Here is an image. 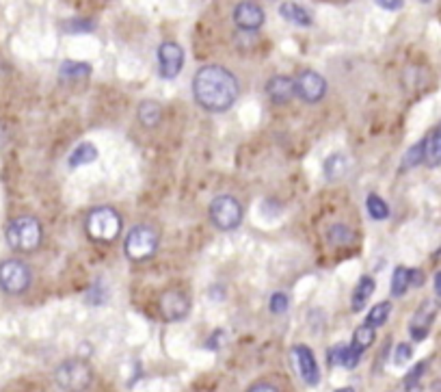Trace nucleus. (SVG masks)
Masks as SVG:
<instances>
[{
	"label": "nucleus",
	"instance_id": "obj_32",
	"mask_svg": "<svg viewBox=\"0 0 441 392\" xmlns=\"http://www.w3.org/2000/svg\"><path fill=\"white\" fill-rule=\"evenodd\" d=\"M247 392H279V388H275L273 384H255Z\"/></svg>",
	"mask_w": 441,
	"mask_h": 392
},
{
	"label": "nucleus",
	"instance_id": "obj_9",
	"mask_svg": "<svg viewBox=\"0 0 441 392\" xmlns=\"http://www.w3.org/2000/svg\"><path fill=\"white\" fill-rule=\"evenodd\" d=\"M292 360H294V367H297L301 379L307 386H318L320 369H318V362H316L314 351H311L309 347H305V345H297L292 349Z\"/></svg>",
	"mask_w": 441,
	"mask_h": 392
},
{
	"label": "nucleus",
	"instance_id": "obj_7",
	"mask_svg": "<svg viewBox=\"0 0 441 392\" xmlns=\"http://www.w3.org/2000/svg\"><path fill=\"white\" fill-rule=\"evenodd\" d=\"M210 219L223 232L236 230L243 221V206L236 197L219 195L210 202Z\"/></svg>",
	"mask_w": 441,
	"mask_h": 392
},
{
	"label": "nucleus",
	"instance_id": "obj_27",
	"mask_svg": "<svg viewBox=\"0 0 441 392\" xmlns=\"http://www.w3.org/2000/svg\"><path fill=\"white\" fill-rule=\"evenodd\" d=\"M329 241H331L333 245H351V243L355 241V232L348 230V228L342 226V223H335V226L329 228Z\"/></svg>",
	"mask_w": 441,
	"mask_h": 392
},
{
	"label": "nucleus",
	"instance_id": "obj_13",
	"mask_svg": "<svg viewBox=\"0 0 441 392\" xmlns=\"http://www.w3.org/2000/svg\"><path fill=\"white\" fill-rule=\"evenodd\" d=\"M233 22L243 31H257L264 24V11L255 3H240L233 9Z\"/></svg>",
	"mask_w": 441,
	"mask_h": 392
},
{
	"label": "nucleus",
	"instance_id": "obj_16",
	"mask_svg": "<svg viewBox=\"0 0 441 392\" xmlns=\"http://www.w3.org/2000/svg\"><path fill=\"white\" fill-rule=\"evenodd\" d=\"M361 351H357L353 345H335L331 349V362L337 364V367H344V369H355L359 364Z\"/></svg>",
	"mask_w": 441,
	"mask_h": 392
},
{
	"label": "nucleus",
	"instance_id": "obj_23",
	"mask_svg": "<svg viewBox=\"0 0 441 392\" xmlns=\"http://www.w3.org/2000/svg\"><path fill=\"white\" fill-rule=\"evenodd\" d=\"M374 338H376V332H374V327H370V325H359L357 329H355V334H353V347L357 349V351H366L372 343H374Z\"/></svg>",
	"mask_w": 441,
	"mask_h": 392
},
{
	"label": "nucleus",
	"instance_id": "obj_20",
	"mask_svg": "<svg viewBox=\"0 0 441 392\" xmlns=\"http://www.w3.org/2000/svg\"><path fill=\"white\" fill-rule=\"evenodd\" d=\"M348 167H351V163H348V159L344 154H333L325 161V178L331 180V182L340 180L342 176H346Z\"/></svg>",
	"mask_w": 441,
	"mask_h": 392
},
{
	"label": "nucleus",
	"instance_id": "obj_35",
	"mask_svg": "<svg viewBox=\"0 0 441 392\" xmlns=\"http://www.w3.org/2000/svg\"><path fill=\"white\" fill-rule=\"evenodd\" d=\"M435 291H437V295L441 297V271L435 275Z\"/></svg>",
	"mask_w": 441,
	"mask_h": 392
},
{
	"label": "nucleus",
	"instance_id": "obj_19",
	"mask_svg": "<svg viewBox=\"0 0 441 392\" xmlns=\"http://www.w3.org/2000/svg\"><path fill=\"white\" fill-rule=\"evenodd\" d=\"M374 293V280L370 275H363L357 286H355V293H353V310L359 312L363 306H366V301L372 297Z\"/></svg>",
	"mask_w": 441,
	"mask_h": 392
},
{
	"label": "nucleus",
	"instance_id": "obj_31",
	"mask_svg": "<svg viewBox=\"0 0 441 392\" xmlns=\"http://www.w3.org/2000/svg\"><path fill=\"white\" fill-rule=\"evenodd\" d=\"M411 355H413V349H411V345H407V343H400V345L396 347L394 360H396V364H407V362L411 360Z\"/></svg>",
	"mask_w": 441,
	"mask_h": 392
},
{
	"label": "nucleus",
	"instance_id": "obj_25",
	"mask_svg": "<svg viewBox=\"0 0 441 392\" xmlns=\"http://www.w3.org/2000/svg\"><path fill=\"white\" fill-rule=\"evenodd\" d=\"M389 312H392V303H389V301L376 303V306L368 312L366 325H370V327H381V325L389 319Z\"/></svg>",
	"mask_w": 441,
	"mask_h": 392
},
{
	"label": "nucleus",
	"instance_id": "obj_34",
	"mask_svg": "<svg viewBox=\"0 0 441 392\" xmlns=\"http://www.w3.org/2000/svg\"><path fill=\"white\" fill-rule=\"evenodd\" d=\"M379 7L381 9H387V11H396V9L402 7V3H379Z\"/></svg>",
	"mask_w": 441,
	"mask_h": 392
},
{
	"label": "nucleus",
	"instance_id": "obj_17",
	"mask_svg": "<svg viewBox=\"0 0 441 392\" xmlns=\"http://www.w3.org/2000/svg\"><path fill=\"white\" fill-rule=\"evenodd\" d=\"M137 115H139L141 126H145V128H156V126L161 124V119H163V107H161L158 102H154V100H145V102L139 104Z\"/></svg>",
	"mask_w": 441,
	"mask_h": 392
},
{
	"label": "nucleus",
	"instance_id": "obj_22",
	"mask_svg": "<svg viewBox=\"0 0 441 392\" xmlns=\"http://www.w3.org/2000/svg\"><path fill=\"white\" fill-rule=\"evenodd\" d=\"M61 78L65 81H83L91 74V65L89 63H81V61H65L61 65Z\"/></svg>",
	"mask_w": 441,
	"mask_h": 392
},
{
	"label": "nucleus",
	"instance_id": "obj_11",
	"mask_svg": "<svg viewBox=\"0 0 441 392\" xmlns=\"http://www.w3.org/2000/svg\"><path fill=\"white\" fill-rule=\"evenodd\" d=\"M158 63L163 78H175L184 65V50H182L175 41H165L158 48Z\"/></svg>",
	"mask_w": 441,
	"mask_h": 392
},
{
	"label": "nucleus",
	"instance_id": "obj_18",
	"mask_svg": "<svg viewBox=\"0 0 441 392\" xmlns=\"http://www.w3.org/2000/svg\"><path fill=\"white\" fill-rule=\"evenodd\" d=\"M97 159V148L93 143H81L78 145L72 154H69V159H67V165L72 169L76 167H83V165H89Z\"/></svg>",
	"mask_w": 441,
	"mask_h": 392
},
{
	"label": "nucleus",
	"instance_id": "obj_33",
	"mask_svg": "<svg viewBox=\"0 0 441 392\" xmlns=\"http://www.w3.org/2000/svg\"><path fill=\"white\" fill-rule=\"evenodd\" d=\"M422 282H424V275H422V271L413 269V271H411V284H422Z\"/></svg>",
	"mask_w": 441,
	"mask_h": 392
},
{
	"label": "nucleus",
	"instance_id": "obj_29",
	"mask_svg": "<svg viewBox=\"0 0 441 392\" xmlns=\"http://www.w3.org/2000/svg\"><path fill=\"white\" fill-rule=\"evenodd\" d=\"M288 306H290V299L285 293H275L269 301V308H271L273 315H283V312L288 310Z\"/></svg>",
	"mask_w": 441,
	"mask_h": 392
},
{
	"label": "nucleus",
	"instance_id": "obj_28",
	"mask_svg": "<svg viewBox=\"0 0 441 392\" xmlns=\"http://www.w3.org/2000/svg\"><path fill=\"white\" fill-rule=\"evenodd\" d=\"M422 161H424V141L415 143V145L405 154V159H402V169L415 167V165H420Z\"/></svg>",
	"mask_w": 441,
	"mask_h": 392
},
{
	"label": "nucleus",
	"instance_id": "obj_37",
	"mask_svg": "<svg viewBox=\"0 0 441 392\" xmlns=\"http://www.w3.org/2000/svg\"><path fill=\"white\" fill-rule=\"evenodd\" d=\"M400 392H405V390H400Z\"/></svg>",
	"mask_w": 441,
	"mask_h": 392
},
{
	"label": "nucleus",
	"instance_id": "obj_15",
	"mask_svg": "<svg viewBox=\"0 0 441 392\" xmlns=\"http://www.w3.org/2000/svg\"><path fill=\"white\" fill-rule=\"evenodd\" d=\"M424 163L430 167L441 165V122L435 126L433 133L424 139Z\"/></svg>",
	"mask_w": 441,
	"mask_h": 392
},
{
	"label": "nucleus",
	"instance_id": "obj_21",
	"mask_svg": "<svg viewBox=\"0 0 441 392\" xmlns=\"http://www.w3.org/2000/svg\"><path fill=\"white\" fill-rule=\"evenodd\" d=\"M279 13L283 15V20H288V22H292V24H297V26H309V24H311L309 11L303 9V7L297 5V3H283V5L279 7Z\"/></svg>",
	"mask_w": 441,
	"mask_h": 392
},
{
	"label": "nucleus",
	"instance_id": "obj_2",
	"mask_svg": "<svg viewBox=\"0 0 441 392\" xmlns=\"http://www.w3.org/2000/svg\"><path fill=\"white\" fill-rule=\"evenodd\" d=\"M5 234H7L9 247L15 249V251H22V254L35 251L41 245V239H43V230H41L39 219L29 217V215L15 217L13 221H9Z\"/></svg>",
	"mask_w": 441,
	"mask_h": 392
},
{
	"label": "nucleus",
	"instance_id": "obj_26",
	"mask_svg": "<svg viewBox=\"0 0 441 392\" xmlns=\"http://www.w3.org/2000/svg\"><path fill=\"white\" fill-rule=\"evenodd\" d=\"M366 206H368V213H370V217H372V219H376V221H383V219H387V217H389V206H387V204H385V200H383V197H379L376 193H370V195H368Z\"/></svg>",
	"mask_w": 441,
	"mask_h": 392
},
{
	"label": "nucleus",
	"instance_id": "obj_30",
	"mask_svg": "<svg viewBox=\"0 0 441 392\" xmlns=\"http://www.w3.org/2000/svg\"><path fill=\"white\" fill-rule=\"evenodd\" d=\"M65 29L72 33V35H78V33H85V31H91L93 29V22H83V20H76V22H67Z\"/></svg>",
	"mask_w": 441,
	"mask_h": 392
},
{
	"label": "nucleus",
	"instance_id": "obj_12",
	"mask_svg": "<svg viewBox=\"0 0 441 392\" xmlns=\"http://www.w3.org/2000/svg\"><path fill=\"white\" fill-rule=\"evenodd\" d=\"M435 317H437L435 301H424L418 308V312L413 315L411 325H409V334H411L413 341H424V338L428 336V332H430V325H433Z\"/></svg>",
	"mask_w": 441,
	"mask_h": 392
},
{
	"label": "nucleus",
	"instance_id": "obj_5",
	"mask_svg": "<svg viewBox=\"0 0 441 392\" xmlns=\"http://www.w3.org/2000/svg\"><path fill=\"white\" fill-rule=\"evenodd\" d=\"M57 384L65 392H83L93 381V371L85 360H65L55 373Z\"/></svg>",
	"mask_w": 441,
	"mask_h": 392
},
{
	"label": "nucleus",
	"instance_id": "obj_14",
	"mask_svg": "<svg viewBox=\"0 0 441 392\" xmlns=\"http://www.w3.org/2000/svg\"><path fill=\"white\" fill-rule=\"evenodd\" d=\"M266 93L273 102L285 104L297 96V85L288 76H273L269 81V85H266Z\"/></svg>",
	"mask_w": 441,
	"mask_h": 392
},
{
	"label": "nucleus",
	"instance_id": "obj_8",
	"mask_svg": "<svg viewBox=\"0 0 441 392\" xmlns=\"http://www.w3.org/2000/svg\"><path fill=\"white\" fill-rule=\"evenodd\" d=\"M294 85H297L299 98L305 100V102H309V104L320 102L325 98V93H327V81H325V78L318 72H311V70L301 72L299 78L294 81Z\"/></svg>",
	"mask_w": 441,
	"mask_h": 392
},
{
	"label": "nucleus",
	"instance_id": "obj_36",
	"mask_svg": "<svg viewBox=\"0 0 441 392\" xmlns=\"http://www.w3.org/2000/svg\"><path fill=\"white\" fill-rule=\"evenodd\" d=\"M335 392H355V390L353 388H337Z\"/></svg>",
	"mask_w": 441,
	"mask_h": 392
},
{
	"label": "nucleus",
	"instance_id": "obj_4",
	"mask_svg": "<svg viewBox=\"0 0 441 392\" xmlns=\"http://www.w3.org/2000/svg\"><path fill=\"white\" fill-rule=\"evenodd\" d=\"M158 232L151 226H135L123 241V251L130 260L141 263V260H147L158 251Z\"/></svg>",
	"mask_w": 441,
	"mask_h": 392
},
{
	"label": "nucleus",
	"instance_id": "obj_10",
	"mask_svg": "<svg viewBox=\"0 0 441 392\" xmlns=\"http://www.w3.org/2000/svg\"><path fill=\"white\" fill-rule=\"evenodd\" d=\"M158 308H161V315L167 321H182L189 315L191 301L182 291H167V293L161 295Z\"/></svg>",
	"mask_w": 441,
	"mask_h": 392
},
{
	"label": "nucleus",
	"instance_id": "obj_6",
	"mask_svg": "<svg viewBox=\"0 0 441 392\" xmlns=\"http://www.w3.org/2000/svg\"><path fill=\"white\" fill-rule=\"evenodd\" d=\"M33 282L31 267L22 263V260H3L0 263V289L7 295H22L29 291V286Z\"/></svg>",
	"mask_w": 441,
	"mask_h": 392
},
{
	"label": "nucleus",
	"instance_id": "obj_3",
	"mask_svg": "<svg viewBox=\"0 0 441 392\" xmlns=\"http://www.w3.org/2000/svg\"><path fill=\"white\" fill-rule=\"evenodd\" d=\"M87 237L95 243H113L121 232V215L111 206H100L87 215Z\"/></svg>",
	"mask_w": 441,
	"mask_h": 392
},
{
	"label": "nucleus",
	"instance_id": "obj_24",
	"mask_svg": "<svg viewBox=\"0 0 441 392\" xmlns=\"http://www.w3.org/2000/svg\"><path fill=\"white\" fill-rule=\"evenodd\" d=\"M411 284V269L407 267H396L394 275H392V295L394 297H402Z\"/></svg>",
	"mask_w": 441,
	"mask_h": 392
},
{
	"label": "nucleus",
	"instance_id": "obj_1",
	"mask_svg": "<svg viewBox=\"0 0 441 392\" xmlns=\"http://www.w3.org/2000/svg\"><path fill=\"white\" fill-rule=\"evenodd\" d=\"M193 93L205 111L223 113L238 98V81L223 65H205L193 78Z\"/></svg>",
	"mask_w": 441,
	"mask_h": 392
}]
</instances>
